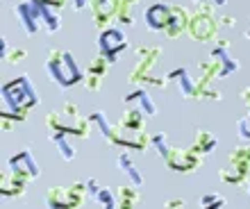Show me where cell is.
I'll use <instances>...</instances> for the list:
<instances>
[{
    "label": "cell",
    "mask_w": 250,
    "mask_h": 209,
    "mask_svg": "<svg viewBox=\"0 0 250 209\" xmlns=\"http://www.w3.org/2000/svg\"><path fill=\"white\" fill-rule=\"evenodd\" d=\"M14 14L19 19L25 34L34 37L41 30L46 34H57L62 30V9L55 5H48L43 0H25L14 7Z\"/></svg>",
    "instance_id": "cell-1"
},
{
    "label": "cell",
    "mask_w": 250,
    "mask_h": 209,
    "mask_svg": "<svg viewBox=\"0 0 250 209\" xmlns=\"http://www.w3.org/2000/svg\"><path fill=\"white\" fill-rule=\"evenodd\" d=\"M91 118H84L80 114V107L66 100L60 107V111H50L46 116L48 132H66L71 137L86 139L91 134Z\"/></svg>",
    "instance_id": "cell-2"
},
{
    "label": "cell",
    "mask_w": 250,
    "mask_h": 209,
    "mask_svg": "<svg viewBox=\"0 0 250 209\" xmlns=\"http://www.w3.org/2000/svg\"><path fill=\"white\" fill-rule=\"evenodd\" d=\"M46 73L50 75L55 84L62 89H71L78 82H84V73L80 71L78 62L68 50L64 48H53L46 57Z\"/></svg>",
    "instance_id": "cell-3"
},
{
    "label": "cell",
    "mask_w": 250,
    "mask_h": 209,
    "mask_svg": "<svg viewBox=\"0 0 250 209\" xmlns=\"http://www.w3.org/2000/svg\"><path fill=\"white\" fill-rule=\"evenodd\" d=\"M34 104H37V91L27 75L14 78L2 86V111H12L25 121Z\"/></svg>",
    "instance_id": "cell-4"
},
{
    "label": "cell",
    "mask_w": 250,
    "mask_h": 209,
    "mask_svg": "<svg viewBox=\"0 0 250 209\" xmlns=\"http://www.w3.org/2000/svg\"><path fill=\"white\" fill-rule=\"evenodd\" d=\"M152 148L159 152V157L164 159V164L168 168L178 170V173H193V170L203 164L205 157L200 152H196L193 148H175L166 141L164 134H155L152 137Z\"/></svg>",
    "instance_id": "cell-5"
},
{
    "label": "cell",
    "mask_w": 250,
    "mask_h": 209,
    "mask_svg": "<svg viewBox=\"0 0 250 209\" xmlns=\"http://www.w3.org/2000/svg\"><path fill=\"white\" fill-rule=\"evenodd\" d=\"M250 175V146H239L232 148L228 155V164L218 170V180L230 187L244 184Z\"/></svg>",
    "instance_id": "cell-6"
},
{
    "label": "cell",
    "mask_w": 250,
    "mask_h": 209,
    "mask_svg": "<svg viewBox=\"0 0 250 209\" xmlns=\"http://www.w3.org/2000/svg\"><path fill=\"white\" fill-rule=\"evenodd\" d=\"M216 9H211V7H196V12L189 16V34L193 41H200V43H207L216 37L218 32V21L214 16Z\"/></svg>",
    "instance_id": "cell-7"
},
{
    "label": "cell",
    "mask_w": 250,
    "mask_h": 209,
    "mask_svg": "<svg viewBox=\"0 0 250 209\" xmlns=\"http://www.w3.org/2000/svg\"><path fill=\"white\" fill-rule=\"evenodd\" d=\"M86 182H73L71 187H50L46 193L48 207H80L86 200Z\"/></svg>",
    "instance_id": "cell-8"
},
{
    "label": "cell",
    "mask_w": 250,
    "mask_h": 209,
    "mask_svg": "<svg viewBox=\"0 0 250 209\" xmlns=\"http://www.w3.org/2000/svg\"><path fill=\"white\" fill-rule=\"evenodd\" d=\"M134 55H137V64H134V68H132L130 75H127V82H130V84H146V82L152 78L150 73H152V68H155V64H157V59L162 57V48L141 46L134 50Z\"/></svg>",
    "instance_id": "cell-9"
},
{
    "label": "cell",
    "mask_w": 250,
    "mask_h": 209,
    "mask_svg": "<svg viewBox=\"0 0 250 209\" xmlns=\"http://www.w3.org/2000/svg\"><path fill=\"white\" fill-rule=\"evenodd\" d=\"M127 48V37L121 27H105L98 39V55H105L109 62H116L119 55Z\"/></svg>",
    "instance_id": "cell-10"
},
{
    "label": "cell",
    "mask_w": 250,
    "mask_h": 209,
    "mask_svg": "<svg viewBox=\"0 0 250 209\" xmlns=\"http://www.w3.org/2000/svg\"><path fill=\"white\" fill-rule=\"evenodd\" d=\"M7 170H9V173H14V175L23 177V180H27V182L37 180V177H39V173H41L39 164L34 162L32 152L27 150V148H25V150H21V152H16L14 157H9V162H7Z\"/></svg>",
    "instance_id": "cell-11"
},
{
    "label": "cell",
    "mask_w": 250,
    "mask_h": 209,
    "mask_svg": "<svg viewBox=\"0 0 250 209\" xmlns=\"http://www.w3.org/2000/svg\"><path fill=\"white\" fill-rule=\"evenodd\" d=\"M209 59L214 62V66L218 68V75H221V78H228V75H232V73L239 71V62L232 57L228 41H218L216 46L211 48Z\"/></svg>",
    "instance_id": "cell-12"
},
{
    "label": "cell",
    "mask_w": 250,
    "mask_h": 209,
    "mask_svg": "<svg viewBox=\"0 0 250 209\" xmlns=\"http://www.w3.org/2000/svg\"><path fill=\"white\" fill-rule=\"evenodd\" d=\"M112 68V62L105 57V55H98L96 59L89 62L86 66V73H84V86L89 91H100V86H103V80L105 75L109 73Z\"/></svg>",
    "instance_id": "cell-13"
},
{
    "label": "cell",
    "mask_w": 250,
    "mask_h": 209,
    "mask_svg": "<svg viewBox=\"0 0 250 209\" xmlns=\"http://www.w3.org/2000/svg\"><path fill=\"white\" fill-rule=\"evenodd\" d=\"M89 7H91V16H93L96 27L105 30V27L119 16L121 0H91Z\"/></svg>",
    "instance_id": "cell-14"
},
{
    "label": "cell",
    "mask_w": 250,
    "mask_h": 209,
    "mask_svg": "<svg viewBox=\"0 0 250 209\" xmlns=\"http://www.w3.org/2000/svg\"><path fill=\"white\" fill-rule=\"evenodd\" d=\"M173 5H166V2H155L144 12L146 25L152 32H164L166 25H168V19H171Z\"/></svg>",
    "instance_id": "cell-15"
},
{
    "label": "cell",
    "mask_w": 250,
    "mask_h": 209,
    "mask_svg": "<svg viewBox=\"0 0 250 209\" xmlns=\"http://www.w3.org/2000/svg\"><path fill=\"white\" fill-rule=\"evenodd\" d=\"M166 78L171 80V84H175L180 89V93H182V98L185 100H196V91H198V82L189 75V71L187 68H182V66H178V68H173Z\"/></svg>",
    "instance_id": "cell-16"
},
{
    "label": "cell",
    "mask_w": 250,
    "mask_h": 209,
    "mask_svg": "<svg viewBox=\"0 0 250 209\" xmlns=\"http://www.w3.org/2000/svg\"><path fill=\"white\" fill-rule=\"evenodd\" d=\"M189 16L191 14L187 12L185 7L173 5L171 19H168V25H166V30H164L166 37H168V39H178V37L187 34V30H189Z\"/></svg>",
    "instance_id": "cell-17"
},
{
    "label": "cell",
    "mask_w": 250,
    "mask_h": 209,
    "mask_svg": "<svg viewBox=\"0 0 250 209\" xmlns=\"http://www.w3.org/2000/svg\"><path fill=\"white\" fill-rule=\"evenodd\" d=\"M125 107H134V109L144 111L148 118H152L157 114V104L150 98V93L144 91V89H137V91L127 93V96H125Z\"/></svg>",
    "instance_id": "cell-18"
},
{
    "label": "cell",
    "mask_w": 250,
    "mask_h": 209,
    "mask_svg": "<svg viewBox=\"0 0 250 209\" xmlns=\"http://www.w3.org/2000/svg\"><path fill=\"white\" fill-rule=\"evenodd\" d=\"M86 187H89V193L93 196V203L98 207H116V191L100 187L96 180H86Z\"/></svg>",
    "instance_id": "cell-19"
},
{
    "label": "cell",
    "mask_w": 250,
    "mask_h": 209,
    "mask_svg": "<svg viewBox=\"0 0 250 209\" xmlns=\"http://www.w3.org/2000/svg\"><path fill=\"white\" fill-rule=\"evenodd\" d=\"M116 166L125 173V177H130V182L134 184V187H139V189L144 187V175L139 173L137 164L132 162V157L127 155V152H119V157H116Z\"/></svg>",
    "instance_id": "cell-20"
},
{
    "label": "cell",
    "mask_w": 250,
    "mask_h": 209,
    "mask_svg": "<svg viewBox=\"0 0 250 209\" xmlns=\"http://www.w3.org/2000/svg\"><path fill=\"white\" fill-rule=\"evenodd\" d=\"M25 187H27V180L14 175V173H9V170L2 175V196L5 198L23 196V193H25Z\"/></svg>",
    "instance_id": "cell-21"
},
{
    "label": "cell",
    "mask_w": 250,
    "mask_h": 209,
    "mask_svg": "<svg viewBox=\"0 0 250 209\" xmlns=\"http://www.w3.org/2000/svg\"><path fill=\"white\" fill-rule=\"evenodd\" d=\"M91 123L98 127V132L103 134V139H105L109 146H114V134H116V123H109L105 116V111H93L91 116Z\"/></svg>",
    "instance_id": "cell-22"
},
{
    "label": "cell",
    "mask_w": 250,
    "mask_h": 209,
    "mask_svg": "<svg viewBox=\"0 0 250 209\" xmlns=\"http://www.w3.org/2000/svg\"><path fill=\"white\" fill-rule=\"evenodd\" d=\"M66 137H71V134H66V132H50V141L55 144L60 157L64 159V162H73V159H75V148L68 144V139Z\"/></svg>",
    "instance_id": "cell-23"
},
{
    "label": "cell",
    "mask_w": 250,
    "mask_h": 209,
    "mask_svg": "<svg viewBox=\"0 0 250 209\" xmlns=\"http://www.w3.org/2000/svg\"><path fill=\"white\" fill-rule=\"evenodd\" d=\"M191 148L196 152H200V155H209L214 148H216V137L211 134L209 130H198L196 132V139H193V144H191Z\"/></svg>",
    "instance_id": "cell-24"
},
{
    "label": "cell",
    "mask_w": 250,
    "mask_h": 209,
    "mask_svg": "<svg viewBox=\"0 0 250 209\" xmlns=\"http://www.w3.org/2000/svg\"><path fill=\"white\" fill-rule=\"evenodd\" d=\"M141 196H139V187H119L116 189V207H137Z\"/></svg>",
    "instance_id": "cell-25"
},
{
    "label": "cell",
    "mask_w": 250,
    "mask_h": 209,
    "mask_svg": "<svg viewBox=\"0 0 250 209\" xmlns=\"http://www.w3.org/2000/svg\"><path fill=\"white\" fill-rule=\"evenodd\" d=\"M141 0H121V9H119V21L121 25H134V7H139Z\"/></svg>",
    "instance_id": "cell-26"
},
{
    "label": "cell",
    "mask_w": 250,
    "mask_h": 209,
    "mask_svg": "<svg viewBox=\"0 0 250 209\" xmlns=\"http://www.w3.org/2000/svg\"><path fill=\"white\" fill-rule=\"evenodd\" d=\"M25 57H27V50L7 46V41L2 39V59H5L7 64H19V62H23Z\"/></svg>",
    "instance_id": "cell-27"
},
{
    "label": "cell",
    "mask_w": 250,
    "mask_h": 209,
    "mask_svg": "<svg viewBox=\"0 0 250 209\" xmlns=\"http://www.w3.org/2000/svg\"><path fill=\"white\" fill-rule=\"evenodd\" d=\"M200 205L203 207H225L228 200L218 193H205V196H200Z\"/></svg>",
    "instance_id": "cell-28"
},
{
    "label": "cell",
    "mask_w": 250,
    "mask_h": 209,
    "mask_svg": "<svg viewBox=\"0 0 250 209\" xmlns=\"http://www.w3.org/2000/svg\"><path fill=\"white\" fill-rule=\"evenodd\" d=\"M237 130H239V137H244L250 141V107L246 109V116L237 123Z\"/></svg>",
    "instance_id": "cell-29"
},
{
    "label": "cell",
    "mask_w": 250,
    "mask_h": 209,
    "mask_svg": "<svg viewBox=\"0 0 250 209\" xmlns=\"http://www.w3.org/2000/svg\"><path fill=\"white\" fill-rule=\"evenodd\" d=\"M193 5H196V7H211V9H216V7H225V5H228V0H193Z\"/></svg>",
    "instance_id": "cell-30"
},
{
    "label": "cell",
    "mask_w": 250,
    "mask_h": 209,
    "mask_svg": "<svg viewBox=\"0 0 250 209\" xmlns=\"http://www.w3.org/2000/svg\"><path fill=\"white\" fill-rule=\"evenodd\" d=\"M71 2H73V9H75V12H80V9H84V7L91 5V0H71Z\"/></svg>",
    "instance_id": "cell-31"
},
{
    "label": "cell",
    "mask_w": 250,
    "mask_h": 209,
    "mask_svg": "<svg viewBox=\"0 0 250 209\" xmlns=\"http://www.w3.org/2000/svg\"><path fill=\"white\" fill-rule=\"evenodd\" d=\"M239 98L244 100V104H246V109H248V107H250V86H246L244 91L239 93Z\"/></svg>",
    "instance_id": "cell-32"
},
{
    "label": "cell",
    "mask_w": 250,
    "mask_h": 209,
    "mask_svg": "<svg viewBox=\"0 0 250 209\" xmlns=\"http://www.w3.org/2000/svg\"><path fill=\"white\" fill-rule=\"evenodd\" d=\"M218 23H223L225 27H232L234 25V16H221V21Z\"/></svg>",
    "instance_id": "cell-33"
},
{
    "label": "cell",
    "mask_w": 250,
    "mask_h": 209,
    "mask_svg": "<svg viewBox=\"0 0 250 209\" xmlns=\"http://www.w3.org/2000/svg\"><path fill=\"white\" fill-rule=\"evenodd\" d=\"M166 207H185V200H168Z\"/></svg>",
    "instance_id": "cell-34"
},
{
    "label": "cell",
    "mask_w": 250,
    "mask_h": 209,
    "mask_svg": "<svg viewBox=\"0 0 250 209\" xmlns=\"http://www.w3.org/2000/svg\"><path fill=\"white\" fill-rule=\"evenodd\" d=\"M43 2H48V5H55V7H60V9H62L66 0H43Z\"/></svg>",
    "instance_id": "cell-35"
},
{
    "label": "cell",
    "mask_w": 250,
    "mask_h": 209,
    "mask_svg": "<svg viewBox=\"0 0 250 209\" xmlns=\"http://www.w3.org/2000/svg\"><path fill=\"white\" fill-rule=\"evenodd\" d=\"M244 37H246V41H248V43H250V25H248V30H246V32H244Z\"/></svg>",
    "instance_id": "cell-36"
},
{
    "label": "cell",
    "mask_w": 250,
    "mask_h": 209,
    "mask_svg": "<svg viewBox=\"0 0 250 209\" xmlns=\"http://www.w3.org/2000/svg\"><path fill=\"white\" fill-rule=\"evenodd\" d=\"M248 193H250V189H248Z\"/></svg>",
    "instance_id": "cell-37"
}]
</instances>
